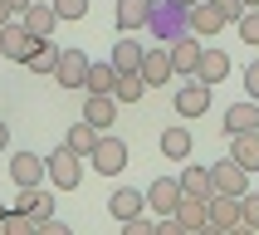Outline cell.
Instances as JSON below:
<instances>
[{
	"mask_svg": "<svg viewBox=\"0 0 259 235\" xmlns=\"http://www.w3.org/2000/svg\"><path fill=\"white\" fill-rule=\"evenodd\" d=\"M142 29L157 44L181 40V34H191V5H181V0H152V15H147Z\"/></svg>",
	"mask_w": 259,
	"mask_h": 235,
	"instance_id": "obj_1",
	"label": "cell"
},
{
	"mask_svg": "<svg viewBox=\"0 0 259 235\" xmlns=\"http://www.w3.org/2000/svg\"><path fill=\"white\" fill-rule=\"evenodd\" d=\"M44 181L54 191H78V181H83V157H78L69 142L54 147V152L44 157Z\"/></svg>",
	"mask_w": 259,
	"mask_h": 235,
	"instance_id": "obj_2",
	"label": "cell"
},
{
	"mask_svg": "<svg viewBox=\"0 0 259 235\" xmlns=\"http://www.w3.org/2000/svg\"><path fill=\"white\" fill-rule=\"evenodd\" d=\"M205 211H210V235H235L240 225H245L240 196H225V191H215V196L205 201Z\"/></svg>",
	"mask_w": 259,
	"mask_h": 235,
	"instance_id": "obj_3",
	"label": "cell"
},
{
	"mask_svg": "<svg viewBox=\"0 0 259 235\" xmlns=\"http://www.w3.org/2000/svg\"><path fill=\"white\" fill-rule=\"evenodd\" d=\"M88 157H93V172H103V176H117L132 162L127 157V142H122V137H108V132H98V142H93Z\"/></svg>",
	"mask_w": 259,
	"mask_h": 235,
	"instance_id": "obj_4",
	"label": "cell"
},
{
	"mask_svg": "<svg viewBox=\"0 0 259 235\" xmlns=\"http://www.w3.org/2000/svg\"><path fill=\"white\" fill-rule=\"evenodd\" d=\"M88 64H93V59H88L83 49H59L54 84H59V88H83V79H88Z\"/></svg>",
	"mask_w": 259,
	"mask_h": 235,
	"instance_id": "obj_5",
	"label": "cell"
},
{
	"mask_svg": "<svg viewBox=\"0 0 259 235\" xmlns=\"http://www.w3.org/2000/svg\"><path fill=\"white\" fill-rule=\"evenodd\" d=\"M20 20H25V29L34 34V40H49V34L64 25V20L54 15V0H29L25 10H20Z\"/></svg>",
	"mask_w": 259,
	"mask_h": 235,
	"instance_id": "obj_6",
	"label": "cell"
},
{
	"mask_svg": "<svg viewBox=\"0 0 259 235\" xmlns=\"http://www.w3.org/2000/svg\"><path fill=\"white\" fill-rule=\"evenodd\" d=\"M210 108V84L205 79H186L176 88V118H201Z\"/></svg>",
	"mask_w": 259,
	"mask_h": 235,
	"instance_id": "obj_7",
	"label": "cell"
},
{
	"mask_svg": "<svg viewBox=\"0 0 259 235\" xmlns=\"http://www.w3.org/2000/svg\"><path fill=\"white\" fill-rule=\"evenodd\" d=\"M225 25H230V20H225V10H220L215 0H196V5H191V34H201V40H215Z\"/></svg>",
	"mask_w": 259,
	"mask_h": 235,
	"instance_id": "obj_8",
	"label": "cell"
},
{
	"mask_svg": "<svg viewBox=\"0 0 259 235\" xmlns=\"http://www.w3.org/2000/svg\"><path fill=\"white\" fill-rule=\"evenodd\" d=\"M210 181H215V191H225V196H245V191H249V172L235 157L215 162V167H210Z\"/></svg>",
	"mask_w": 259,
	"mask_h": 235,
	"instance_id": "obj_9",
	"label": "cell"
},
{
	"mask_svg": "<svg viewBox=\"0 0 259 235\" xmlns=\"http://www.w3.org/2000/svg\"><path fill=\"white\" fill-rule=\"evenodd\" d=\"M29 49H34V34L25 29V20H20V15H15L10 25H0V54H5V59H20V64H25Z\"/></svg>",
	"mask_w": 259,
	"mask_h": 235,
	"instance_id": "obj_10",
	"label": "cell"
},
{
	"mask_svg": "<svg viewBox=\"0 0 259 235\" xmlns=\"http://www.w3.org/2000/svg\"><path fill=\"white\" fill-rule=\"evenodd\" d=\"M171 216H176V225H181V235L210 230V211H205V201H201V196H181Z\"/></svg>",
	"mask_w": 259,
	"mask_h": 235,
	"instance_id": "obj_11",
	"label": "cell"
},
{
	"mask_svg": "<svg viewBox=\"0 0 259 235\" xmlns=\"http://www.w3.org/2000/svg\"><path fill=\"white\" fill-rule=\"evenodd\" d=\"M142 196H147V206H152L157 216H171L176 201H181V181H176V176H157V181H152Z\"/></svg>",
	"mask_w": 259,
	"mask_h": 235,
	"instance_id": "obj_12",
	"label": "cell"
},
{
	"mask_svg": "<svg viewBox=\"0 0 259 235\" xmlns=\"http://www.w3.org/2000/svg\"><path fill=\"white\" fill-rule=\"evenodd\" d=\"M5 172H10L15 186H39V181H44V157H39V152H15Z\"/></svg>",
	"mask_w": 259,
	"mask_h": 235,
	"instance_id": "obj_13",
	"label": "cell"
},
{
	"mask_svg": "<svg viewBox=\"0 0 259 235\" xmlns=\"http://www.w3.org/2000/svg\"><path fill=\"white\" fill-rule=\"evenodd\" d=\"M181 196H201V201H210L215 196V181H210V167H196V162L186 157V167H181Z\"/></svg>",
	"mask_w": 259,
	"mask_h": 235,
	"instance_id": "obj_14",
	"label": "cell"
},
{
	"mask_svg": "<svg viewBox=\"0 0 259 235\" xmlns=\"http://www.w3.org/2000/svg\"><path fill=\"white\" fill-rule=\"evenodd\" d=\"M137 73H142L147 88H161V84H166V79H171V54H166V44H161V49H147L142 64H137Z\"/></svg>",
	"mask_w": 259,
	"mask_h": 235,
	"instance_id": "obj_15",
	"label": "cell"
},
{
	"mask_svg": "<svg viewBox=\"0 0 259 235\" xmlns=\"http://www.w3.org/2000/svg\"><path fill=\"white\" fill-rule=\"evenodd\" d=\"M15 206H20V211H29V216H34V225L54 216V196L44 191V181H39V186H20V196H15Z\"/></svg>",
	"mask_w": 259,
	"mask_h": 235,
	"instance_id": "obj_16",
	"label": "cell"
},
{
	"mask_svg": "<svg viewBox=\"0 0 259 235\" xmlns=\"http://www.w3.org/2000/svg\"><path fill=\"white\" fill-rule=\"evenodd\" d=\"M83 118H88V123H93L98 132H108V128L117 123V98H113V93H88Z\"/></svg>",
	"mask_w": 259,
	"mask_h": 235,
	"instance_id": "obj_17",
	"label": "cell"
},
{
	"mask_svg": "<svg viewBox=\"0 0 259 235\" xmlns=\"http://www.w3.org/2000/svg\"><path fill=\"white\" fill-rule=\"evenodd\" d=\"M166 54H171V73H196V64H201V44L191 40V34H181V40L166 44Z\"/></svg>",
	"mask_w": 259,
	"mask_h": 235,
	"instance_id": "obj_18",
	"label": "cell"
},
{
	"mask_svg": "<svg viewBox=\"0 0 259 235\" xmlns=\"http://www.w3.org/2000/svg\"><path fill=\"white\" fill-rule=\"evenodd\" d=\"M235 132H259V103H230L225 108V137H235Z\"/></svg>",
	"mask_w": 259,
	"mask_h": 235,
	"instance_id": "obj_19",
	"label": "cell"
},
{
	"mask_svg": "<svg viewBox=\"0 0 259 235\" xmlns=\"http://www.w3.org/2000/svg\"><path fill=\"white\" fill-rule=\"evenodd\" d=\"M191 79H205V84L215 88L220 79H230V54H225V49H201V64H196Z\"/></svg>",
	"mask_w": 259,
	"mask_h": 235,
	"instance_id": "obj_20",
	"label": "cell"
},
{
	"mask_svg": "<svg viewBox=\"0 0 259 235\" xmlns=\"http://www.w3.org/2000/svg\"><path fill=\"white\" fill-rule=\"evenodd\" d=\"M147 15H152V0H117V5H113V20H117V29H122V34L142 29Z\"/></svg>",
	"mask_w": 259,
	"mask_h": 235,
	"instance_id": "obj_21",
	"label": "cell"
},
{
	"mask_svg": "<svg viewBox=\"0 0 259 235\" xmlns=\"http://www.w3.org/2000/svg\"><path fill=\"white\" fill-rule=\"evenodd\" d=\"M142 206H147V196H142V191H132V186H117L113 196H108V211H113L117 225L132 220V216H142Z\"/></svg>",
	"mask_w": 259,
	"mask_h": 235,
	"instance_id": "obj_22",
	"label": "cell"
},
{
	"mask_svg": "<svg viewBox=\"0 0 259 235\" xmlns=\"http://www.w3.org/2000/svg\"><path fill=\"white\" fill-rule=\"evenodd\" d=\"M54 64H59V44H54V40H34V49L25 54V69L54 79Z\"/></svg>",
	"mask_w": 259,
	"mask_h": 235,
	"instance_id": "obj_23",
	"label": "cell"
},
{
	"mask_svg": "<svg viewBox=\"0 0 259 235\" xmlns=\"http://www.w3.org/2000/svg\"><path fill=\"white\" fill-rule=\"evenodd\" d=\"M230 157L245 167V172H259V132H235L230 137Z\"/></svg>",
	"mask_w": 259,
	"mask_h": 235,
	"instance_id": "obj_24",
	"label": "cell"
},
{
	"mask_svg": "<svg viewBox=\"0 0 259 235\" xmlns=\"http://www.w3.org/2000/svg\"><path fill=\"white\" fill-rule=\"evenodd\" d=\"M142 93H147V84H142V73H137V69H132V73H117V84H113L117 108H132V103H142Z\"/></svg>",
	"mask_w": 259,
	"mask_h": 235,
	"instance_id": "obj_25",
	"label": "cell"
},
{
	"mask_svg": "<svg viewBox=\"0 0 259 235\" xmlns=\"http://www.w3.org/2000/svg\"><path fill=\"white\" fill-rule=\"evenodd\" d=\"M191 147H196V142H191V132L181 128V123L161 132V157H171V162H186V157H191Z\"/></svg>",
	"mask_w": 259,
	"mask_h": 235,
	"instance_id": "obj_26",
	"label": "cell"
},
{
	"mask_svg": "<svg viewBox=\"0 0 259 235\" xmlns=\"http://www.w3.org/2000/svg\"><path fill=\"white\" fill-rule=\"evenodd\" d=\"M142 54H147V49L137 40H113V69L117 73H132L137 64H142Z\"/></svg>",
	"mask_w": 259,
	"mask_h": 235,
	"instance_id": "obj_27",
	"label": "cell"
},
{
	"mask_svg": "<svg viewBox=\"0 0 259 235\" xmlns=\"http://www.w3.org/2000/svg\"><path fill=\"white\" fill-rule=\"evenodd\" d=\"M113 84H117L113 59H108V64H88V79H83V88H88V93H113Z\"/></svg>",
	"mask_w": 259,
	"mask_h": 235,
	"instance_id": "obj_28",
	"label": "cell"
},
{
	"mask_svg": "<svg viewBox=\"0 0 259 235\" xmlns=\"http://www.w3.org/2000/svg\"><path fill=\"white\" fill-rule=\"evenodd\" d=\"M64 142H69L78 157H88V152H93V142H98V128H93L88 118H78V123L69 128V137H64Z\"/></svg>",
	"mask_w": 259,
	"mask_h": 235,
	"instance_id": "obj_29",
	"label": "cell"
},
{
	"mask_svg": "<svg viewBox=\"0 0 259 235\" xmlns=\"http://www.w3.org/2000/svg\"><path fill=\"white\" fill-rule=\"evenodd\" d=\"M0 235H34V216L29 211H5V220H0Z\"/></svg>",
	"mask_w": 259,
	"mask_h": 235,
	"instance_id": "obj_30",
	"label": "cell"
},
{
	"mask_svg": "<svg viewBox=\"0 0 259 235\" xmlns=\"http://www.w3.org/2000/svg\"><path fill=\"white\" fill-rule=\"evenodd\" d=\"M235 29H240V40H245V44H259V5H249V10L235 20Z\"/></svg>",
	"mask_w": 259,
	"mask_h": 235,
	"instance_id": "obj_31",
	"label": "cell"
},
{
	"mask_svg": "<svg viewBox=\"0 0 259 235\" xmlns=\"http://www.w3.org/2000/svg\"><path fill=\"white\" fill-rule=\"evenodd\" d=\"M54 15H59V20H83L88 0H54Z\"/></svg>",
	"mask_w": 259,
	"mask_h": 235,
	"instance_id": "obj_32",
	"label": "cell"
},
{
	"mask_svg": "<svg viewBox=\"0 0 259 235\" xmlns=\"http://www.w3.org/2000/svg\"><path fill=\"white\" fill-rule=\"evenodd\" d=\"M240 211H245V225H249V230H259V196H254V191L240 196Z\"/></svg>",
	"mask_w": 259,
	"mask_h": 235,
	"instance_id": "obj_33",
	"label": "cell"
},
{
	"mask_svg": "<svg viewBox=\"0 0 259 235\" xmlns=\"http://www.w3.org/2000/svg\"><path fill=\"white\" fill-rule=\"evenodd\" d=\"M122 225H127V235H157V220H147V216H132Z\"/></svg>",
	"mask_w": 259,
	"mask_h": 235,
	"instance_id": "obj_34",
	"label": "cell"
},
{
	"mask_svg": "<svg viewBox=\"0 0 259 235\" xmlns=\"http://www.w3.org/2000/svg\"><path fill=\"white\" fill-rule=\"evenodd\" d=\"M215 5H220V10H225V20H230V25H235V20H240V15L249 10L245 0H215Z\"/></svg>",
	"mask_w": 259,
	"mask_h": 235,
	"instance_id": "obj_35",
	"label": "cell"
},
{
	"mask_svg": "<svg viewBox=\"0 0 259 235\" xmlns=\"http://www.w3.org/2000/svg\"><path fill=\"white\" fill-rule=\"evenodd\" d=\"M34 235H69V225H64V220H39V225H34Z\"/></svg>",
	"mask_w": 259,
	"mask_h": 235,
	"instance_id": "obj_36",
	"label": "cell"
},
{
	"mask_svg": "<svg viewBox=\"0 0 259 235\" xmlns=\"http://www.w3.org/2000/svg\"><path fill=\"white\" fill-rule=\"evenodd\" d=\"M245 88H249V98L259 103V59H254V64L245 69Z\"/></svg>",
	"mask_w": 259,
	"mask_h": 235,
	"instance_id": "obj_37",
	"label": "cell"
},
{
	"mask_svg": "<svg viewBox=\"0 0 259 235\" xmlns=\"http://www.w3.org/2000/svg\"><path fill=\"white\" fill-rule=\"evenodd\" d=\"M5 147H10V123L0 118V152H5Z\"/></svg>",
	"mask_w": 259,
	"mask_h": 235,
	"instance_id": "obj_38",
	"label": "cell"
},
{
	"mask_svg": "<svg viewBox=\"0 0 259 235\" xmlns=\"http://www.w3.org/2000/svg\"><path fill=\"white\" fill-rule=\"evenodd\" d=\"M15 20V10H10V0H0V25H10Z\"/></svg>",
	"mask_w": 259,
	"mask_h": 235,
	"instance_id": "obj_39",
	"label": "cell"
},
{
	"mask_svg": "<svg viewBox=\"0 0 259 235\" xmlns=\"http://www.w3.org/2000/svg\"><path fill=\"white\" fill-rule=\"evenodd\" d=\"M25 5H29V0H10V10H15V15H20V10H25Z\"/></svg>",
	"mask_w": 259,
	"mask_h": 235,
	"instance_id": "obj_40",
	"label": "cell"
},
{
	"mask_svg": "<svg viewBox=\"0 0 259 235\" xmlns=\"http://www.w3.org/2000/svg\"><path fill=\"white\" fill-rule=\"evenodd\" d=\"M181 5H196V0H181Z\"/></svg>",
	"mask_w": 259,
	"mask_h": 235,
	"instance_id": "obj_41",
	"label": "cell"
},
{
	"mask_svg": "<svg viewBox=\"0 0 259 235\" xmlns=\"http://www.w3.org/2000/svg\"><path fill=\"white\" fill-rule=\"evenodd\" d=\"M0 220H5V206H0Z\"/></svg>",
	"mask_w": 259,
	"mask_h": 235,
	"instance_id": "obj_42",
	"label": "cell"
},
{
	"mask_svg": "<svg viewBox=\"0 0 259 235\" xmlns=\"http://www.w3.org/2000/svg\"><path fill=\"white\" fill-rule=\"evenodd\" d=\"M245 5H259V0H245Z\"/></svg>",
	"mask_w": 259,
	"mask_h": 235,
	"instance_id": "obj_43",
	"label": "cell"
},
{
	"mask_svg": "<svg viewBox=\"0 0 259 235\" xmlns=\"http://www.w3.org/2000/svg\"><path fill=\"white\" fill-rule=\"evenodd\" d=\"M0 59H5V54H0Z\"/></svg>",
	"mask_w": 259,
	"mask_h": 235,
	"instance_id": "obj_44",
	"label": "cell"
}]
</instances>
